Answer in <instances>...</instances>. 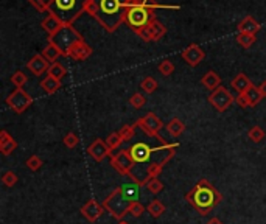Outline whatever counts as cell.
<instances>
[{"label":"cell","mask_w":266,"mask_h":224,"mask_svg":"<svg viewBox=\"0 0 266 224\" xmlns=\"http://www.w3.org/2000/svg\"><path fill=\"white\" fill-rule=\"evenodd\" d=\"M185 199L201 217H207L221 203L223 196L212 186V182H209L207 179H201L189 193H185Z\"/></svg>","instance_id":"6da1fadb"},{"label":"cell","mask_w":266,"mask_h":224,"mask_svg":"<svg viewBox=\"0 0 266 224\" xmlns=\"http://www.w3.org/2000/svg\"><path fill=\"white\" fill-rule=\"evenodd\" d=\"M97 6L95 18L100 25L109 33L119 30V27L124 22L126 16L128 0H93Z\"/></svg>","instance_id":"7a4b0ae2"},{"label":"cell","mask_w":266,"mask_h":224,"mask_svg":"<svg viewBox=\"0 0 266 224\" xmlns=\"http://www.w3.org/2000/svg\"><path fill=\"white\" fill-rule=\"evenodd\" d=\"M177 147H179V143H163L162 147L151 148L145 142H137L134 145H131L128 148V151L132 157V161L136 164L156 162V164L165 165L168 161H171V157L176 154Z\"/></svg>","instance_id":"3957f363"},{"label":"cell","mask_w":266,"mask_h":224,"mask_svg":"<svg viewBox=\"0 0 266 224\" xmlns=\"http://www.w3.org/2000/svg\"><path fill=\"white\" fill-rule=\"evenodd\" d=\"M89 0H54L50 11L64 23V25H72V23L86 13Z\"/></svg>","instance_id":"277c9868"},{"label":"cell","mask_w":266,"mask_h":224,"mask_svg":"<svg viewBox=\"0 0 266 224\" xmlns=\"http://www.w3.org/2000/svg\"><path fill=\"white\" fill-rule=\"evenodd\" d=\"M160 5H142V6H128L126 16H124V23L134 30L136 33L145 28L148 23L156 19V10Z\"/></svg>","instance_id":"5b68a950"},{"label":"cell","mask_w":266,"mask_h":224,"mask_svg":"<svg viewBox=\"0 0 266 224\" xmlns=\"http://www.w3.org/2000/svg\"><path fill=\"white\" fill-rule=\"evenodd\" d=\"M131 201H128L126 198H124L123 191H122V187H117L111 195H109L105 201H103V207L105 210L114 217L115 220L122 221L126 215H129V209H131Z\"/></svg>","instance_id":"8992f818"},{"label":"cell","mask_w":266,"mask_h":224,"mask_svg":"<svg viewBox=\"0 0 266 224\" xmlns=\"http://www.w3.org/2000/svg\"><path fill=\"white\" fill-rule=\"evenodd\" d=\"M80 41H83V36L73 28V25H64L58 33H54L53 36H49V42L56 45L62 52V56H67L69 50Z\"/></svg>","instance_id":"52a82bcc"},{"label":"cell","mask_w":266,"mask_h":224,"mask_svg":"<svg viewBox=\"0 0 266 224\" xmlns=\"http://www.w3.org/2000/svg\"><path fill=\"white\" fill-rule=\"evenodd\" d=\"M134 165H136V162L132 161L128 149H122L120 153H117L115 156H111V167L114 170L122 176H129V178L136 182L137 176L132 174V168H134Z\"/></svg>","instance_id":"ba28073f"},{"label":"cell","mask_w":266,"mask_h":224,"mask_svg":"<svg viewBox=\"0 0 266 224\" xmlns=\"http://www.w3.org/2000/svg\"><path fill=\"white\" fill-rule=\"evenodd\" d=\"M136 125L142 130L145 134H148L150 137H154V139H158L160 143H167L165 140H163V137H160V130L163 128V123H162V120L154 114V112H150V114H146L143 115L142 118H139Z\"/></svg>","instance_id":"9c48e42d"},{"label":"cell","mask_w":266,"mask_h":224,"mask_svg":"<svg viewBox=\"0 0 266 224\" xmlns=\"http://www.w3.org/2000/svg\"><path fill=\"white\" fill-rule=\"evenodd\" d=\"M6 105L10 109H13V112H16V114H22V112H25L33 105V97L23 89H16L13 93L8 95Z\"/></svg>","instance_id":"30bf717a"},{"label":"cell","mask_w":266,"mask_h":224,"mask_svg":"<svg viewBox=\"0 0 266 224\" xmlns=\"http://www.w3.org/2000/svg\"><path fill=\"white\" fill-rule=\"evenodd\" d=\"M139 37H142V41L145 42H156L160 41V39L167 35V27L160 23L158 19H154L153 22H150L145 28H142L140 31L136 33Z\"/></svg>","instance_id":"8fae6325"},{"label":"cell","mask_w":266,"mask_h":224,"mask_svg":"<svg viewBox=\"0 0 266 224\" xmlns=\"http://www.w3.org/2000/svg\"><path fill=\"white\" fill-rule=\"evenodd\" d=\"M233 101H235V98L232 97L231 92L226 89V87H218L216 91H213L209 95V103L218 112H224L226 109H229Z\"/></svg>","instance_id":"7c38bea8"},{"label":"cell","mask_w":266,"mask_h":224,"mask_svg":"<svg viewBox=\"0 0 266 224\" xmlns=\"http://www.w3.org/2000/svg\"><path fill=\"white\" fill-rule=\"evenodd\" d=\"M181 56H182V59L187 64H189L190 67H196L198 64L202 62V59L206 58V53H204V50H202L198 44H192V45L187 47V49L182 50Z\"/></svg>","instance_id":"4fadbf2b"},{"label":"cell","mask_w":266,"mask_h":224,"mask_svg":"<svg viewBox=\"0 0 266 224\" xmlns=\"http://www.w3.org/2000/svg\"><path fill=\"white\" fill-rule=\"evenodd\" d=\"M103 212H105V207L100 205L95 199H89V201L81 207V215L89 223H95Z\"/></svg>","instance_id":"5bb4252c"},{"label":"cell","mask_w":266,"mask_h":224,"mask_svg":"<svg viewBox=\"0 0 266 224\" xmlns=\"http://www.w3.org/2000/svg\"><path fill=\"white\" fill-rule=\"evenodd\" d=\"M88 153L95 159L97 162H103L107 156H112L111 149H109V147L106 145V142L101 139H97L90 143V147L88 148Z\"/></svg>","instance_id":"9a60e30c"},{"label":"cell","mask_w":266,"mask_h":224,"mask_svg":"<svg viewBox=\"0 0 266 224\" xmlns=\"http://www.w3.org/2000/svg\"><path fill=\"white\" fill-rule=\"evenodd\" d=\"M90 55H92V47L88 45V42H86L84 39L80 42H76L67 53L69 58L75 59V61H84V59H88Z\"/></svg>","instance_id":"2e32d148"},{"label":"cell","mask_w":266,"mask_h":224,"mask_svg":"<svg viewBox=\"0 0 266 224\" xmlns=\"http://www.w3.org/2000/svg\"><path fill=\"white\" fill-rule=\"evenodd\" d=\"M27 67H28V70H30L33 75L41 76L42 74H45V72L49 70L50 62L47 61L42 55H35L33 58H31V59L27 62Z\"/></svg>","instance_id":"e0dca14e"},{"label":"cell","mask_w":266,"mask_h":224,"mask_svg":"<svg viewBox=\"0 0 266 224\" xmlns=\"http://www.w3.org/2000/svg\"><path fill=\"white\" fill-rule=\"evenodd\" d=\"M16 148H18V142H16L5 130L0 131V151H2V154L10 156Z\"/></svg>","instance_id":"ac0fdd59"},{"label":"cell","mask_w":266,"mask_h":224,"mask_svg":"<svg viewBox=\"0 0 266 224\" xmlns=\"http://www.w3.org/2000/svg\"><path fill=\"white\" fill-rule=\"evenodd\" d=\"M64 27V23H62L56 16L54 14H49L47 16V18L42 20V28L47 31V33H49V36H53L54 33H58V31Z\"/></svg>","instance_id":"d6986e66"},{"label":"cell","mask_w":266,"mask_h":224,"mask_svg":"<svg viewBox=\"0 0 266 224\" xmlns=\"http://www.w3.org/2000/svg\"><path fill=\"white\" fill-rule=\"evenodd\" d=\"M260 30V23L257 22L252 16H246V18L238 23V33H248L255 35Z\"/></svg>","instance_id":"ffe728a7"},{"label":"cell","mask_w":266,"mask_h":224,"mask_svg":"<svg viewBox=\"0 0 266 224\" xmlns=\"http://www.w3.org/2000/svg\"><path fill=\"white\" fill-rule=\"evenodd\" d=\"M201 83H202V86L206 87V89H209V91H216L218 87H220V84H221V78H220V75L216 74V72H213V70H210V72H207V74L202 76V79H201Z\"/></svg>","instance_id":"44dd1931"},{"label":"cell","mask_w":266,"mask_h":224,"mask_svg":"<svg viewBox=\"0 0 266 224\" xmlns=\"http://www.w3.org/2000/svg\"><path fill=\"white\" fill-rule=\"evenodd\" d=\"M231 86L235 89L238 93H246L248 91H249V87L252 86V81L249 79L245 74H238L235 78L232 79V83H231Z\"/></svg>","instance_id":"7402d4cb"},{"label":"cell","mask_w":266,"mask_h":224,"mask_svg":"<svg viewBox=\"0 0 266 224\" xmlns=\"http://www.w3.org/2000/svg\"><path fill=\"white\" fill-rule=\"evenodd\" d=\"M120 187H122V191H123L124 198H126L128 201H131V203H137L139 201L140 187H142V186H139L137 182H134V184H124V186H120Z\"/></svg>","instance_id":"603a6c76"},{"label":"cell","mask_w":266,"mask_h":224,"mask_svg":"<svg viewBox=\"0 0 266 224\" xmlns=\"http://www.w3.org/2000/svg\"><path fill=\"white\" fill-rule=\"evenodd\" d=\"M41 87L44 89V92H47L49 95H53L61 89V81H58V79H54V78L47 75V78H44L41 81Z\"/></svg>","instance_id":"cb8c5ba5"},{"label":"cell","mask_w":266,"mask_h":224,"mask_svg":"<svg viewBox=\"0 0 266 224\" xmlns=\"http://www.w3.org/2000/svg\"><path fill=\"white\" fill-rule=\"evenodd\" d=\"M66 74H67V70H66V67L62 66L61 62H53V64H50L49 70H47V75L54 78V79H58V81H62V78L66 76Z\"/></svg>","instance_id":"d4e9b609"},{"label":"cell","mask_w":266,"mask_h":224,"mask_svg":"<svg viewBox=\"0 0 266 224\" xmlns=\"http://www.w3.org/2000/svg\"><path fill=\"white\" fill-rule=\"evenodd\" d=\"M42 56H44V58L47 59V61H49L50 64H53V62H56V59L59 58V56L62 55V52L58 49V47L56 45H53V44H47V47H45V49L42 50V53H41Z\"/></svg>","instance_id":"484cf974"},{"label":"cell","mask_w":266,"mask_h":224,"mask_svg":"<svg viewBox=\"0 0 266 224\" xmlns=\"http://www.w3.org/2000/svg\"><path fill=\"white\" fill-rule=\"evenodd\" d=\"M167 130L170 132V135H173V137H177V135H181L184 131H185V125L182 120H179V118H171L170 120V123L167 125Z\"/></svg>","instance_id":"4316f807"},{"label":"cell","mask_w":266,"mask_h":224,"mask_svg":"<svg viewBox=\"0 0 266 224\" xmlns=\"http://www.w3.org/2000/svg\"><path fill=\"white\" fill-rule=\"evenodd\" d=\"M146 210L151 217L159 218V217H162V213L165 212V205H163L162 201H159V199H153V201L146 205Z\"/></svg>","instance_id":"83f0119b"},{"label":"cell","mask_w":266,"mask_h":224,"mask_svg":"<svg viewBox=\"0 0 266 224\" xmlns=\"http://www.w3.org/2000/svg\"><path fill=\"white\" fill-rule=\"evenodd\" d=\"M245 95H246V98L249 100V105H251V108L259 105V103L262 101V98H263L260 91H259V86H254V84L249 87V91Z\"/></svg>","instance_id":"f1b7e54d"},{"label":"cell","mask_w":266,"mask_h":224,"mask_svg":"<svg viewBox=\"0 0 266 224\" xmlns=\"http://www.w3.org/2000/svg\"><path fill=\"white\" fill-rule=\"evenodd\" d=\"M162 170H163V165L160 164H150L146 168V178H145V182H143V187H145V184L150 181V179H154V178H159V174H162Z\"/></svg>","instance_id":"f546056e"},{"label":"cell","mask_w":266,"mask_h":224,"mask_svg":"<svg viewBox=\"0 0 266 224\" xmlns=\"http://www.w3.org/2000/svg\"><path fill=\"white\" fill-rule=\"evenodd\" d=\"M140 89H142L145 93L150 95L158 89V81H156L153 76H146V78L142 79V83H140Z\"/></svg>","instance_id":"4dcf8cb0"},{"label":"cell","mask_w":266,"mask_h":224,"mask_svg":"<svg viewBox=\"0 0 266 224\" xmlns=\"http://www.w3.org/2000/svg\"><path fill=\"white\" fill-rule=\"evenodd\" d=\"M255 35H248V33H238L237 35V42L245 47V49H249V47H252L254 42H255Z\"/></svg>","instance_id":"1f68e13d"},{"label":"cell","mask_w":266,"mask_h":224,"mask_svg":"<svg viewBox=\"0 0 266 224\" xmlns=\"http://www.w3.org/2000/svg\"><path fill=\"white\" fill-rule=\"evenodd\" d=\"M105 142H106V145L109 147V149H117V148L122 145L123 139L120 137L119 131H117V132H111V134H109Z\"/></svg>","instance_id":"d6a6232c"},{"label":"cell","mask_w":266,"mask_h":224,"mask_svg":"<svg viewBox=\"0 0 266 224\" xmlns=\"http://www.w3.org/2000/svg\"><path fill=\"white\" fill-rule=\"evenodd\" d=\"M136 128H137L136 123H134V125H124L123 128H120L119 134H120V137L123 139V142H128V140H131L132 137H134Z\"/></svg>","instance_id":"836d02e7"},{"label":"cell","mask_w":266,"mask_h":224,"mask_svg":"<svg viewBox=\"0 0 266 224\" xmlns=\"http://www.w3.org/2000/svg\"><path fill=\"white\" fill-rule=\"evenodd\" d=\"M248 137L251 139L252 142H255V143H260L263 139H265V131L262 130L260 126H252L251 130L248 131Z\"/></svg>","instance_id":"e575fe53"},{"label":"cell","mask_w":266,"mask_h":224,"mask_svg":"<svg viewBox=\"0 0 266 224\" xmlns=\"http://www.w3.org/2000/svg\"><path fill=\"white\" fill-rule=\"evenodd\" d=\"M145 187L148 188V191L153 195H158L160 193V191L163 190V184L158 179V178H154V179H150L146 184H145Z\"/></svg>","instance_id":"d590c367"},{"label":"cell","mask_w":266,"mask_h":224,"mask_svg":"<svg viewBox=\"0 0 266 224\" xmlns=\"http://www.w3.org/2000/svg\"><path fill=\"white\" fill-rule=\"evenodd\" d=\"M18 181H19V176L16 174L14 171H5L3 173V176H2V184L3 186H6V187H14L16 184H18Z\"/></svg>","instance_id":"8d00e7d4"},{"label":"cell","mask_w":266,"mask_h":224,"mask_svg":"<svg viewBox=\"0 0 266 224\" xmlns=\"http://www.w3.org/2000/svg\"><path fill=\"white\" fill-rule=\"evenodd\" d=\"M11 83L16 87H18V89H22V87L25 86V83H27V75L23 74V72H20V70L14 72L13 76H11Z\"/></svg>","instance_id":"74e56055"},{"label":"cell","mask_w":266,"mask_h":224,"mask_svg":"<svg viewBox=\"0 0 266 224\" xmlns=\"http://www.w3.org/2000/svg\"><path fill=\"white\" fill-rule=\"evenodd\" d=\"M158 70L160 72V74H162L163 76H170V75L175 72V64L171 62V61H168V59H165V61L159 62Z\"/></svg>","instance_id":"f35d334b"},{"label":"cell","mask_w":266,"mask_h":224,"mask_svg":"<svg viewBox=\"0 0 266 224\" xmlns=\"http://www.w3.org/2000/svg\"><path fill=\"white\" fill-rule=\"evenodd\" d=\"M129 105L132 108H136V109H140V108H143L146 105V98H145V95L143 93H134L132 97L129 98Z\"/></svg>","instance_id":"ab89813d"},{"label":"cell","mask_w":266,"mask_h":224,"mask_svg":"<svg viewBox=\"0 0 266 224\" xmlns=\"http://www.w3.org/2000/svg\"><path fill=\"white\" fill-rule=\"evenodd\" d=\"M62 143H64L67 148H75L78 143H80V137H78L75 132H67L66 137L62 139Z\"/></svg>","instance_id":"60d3db41"},{"label":"cell","mask_w":266,"mask_h":224,"mask_svg":"<svg viewBox=\"0 0 266 224\" xmlns=\"http://www.w3.org/2000/svg\"><path fill=\"white\" fill-rule=\"evenodd\" d=\"M27 164V167H28V170H31V171H37L39 168L42 167V159L39 157V156H31V157H28V161L25 162Z\"/></svg>","instance_id":"b9f144b4"},{"label":"cell","mask_w":266,"mask_h":224,"mask_svg":"<svg viewBox=\"0 0 266 224\" xmlns=\"http://www.w3.org/2000/svg\"><path fill=\"white\" fill-rule=\"evenodd\" d=\"M145 210H146L145 207L137 201V203H132V204H131L129 215H132V217H134V218H139V217H142Z\"/></svg>","instance_id":"7bdbcfd3"},{"label":"cell","mask_w":266,"mask_h":224,"mask_svg":"<svg viewBox=\"0 0 266 224\" xmlns=\"http://www.w3.org/2000/svg\"><path fill=\"white\" fill-rule=\"evenodd\" d=\"M142 5H158L154 0H128V6H142Z\"/></svg>","instance_id":"ee69618b"},{"label":"cell","mask_w":266,"mask_h":224,"mask_svg":"<svg viewBox=\"0 0 266 224\" xmlns=\"http://www.w3.org/2000/svg\"><path fill=\"white\" fill-rule=\"evenodd\" d=\"M237 105L240 108H251V105H249V100L246 98V95L245 93H238V97H237Z\"/></svg>","instance_id":"f6af8a7d"},{"label":"cell","mask_w":266,"mask_h":224,"mask_svg":"<svg viewBox=\"0 0 266 224\" xmlns=\"http://www.w3.org/2000/svg\"><path fill=\"white\" fill-rule=\"evenodd\" d=\"M28 2L33 5L37 11H41V13H45V10H44V0H28Z\"/></svg>","instance_id":"bcb514c9"},{"label":"cell","mask_w":266,"mask_h":224,"mask_svg":"<svg viewBox=\"0 0 266 224\" xmlns=\"http://www.w3.org/2000/svg\"><path fill=\"white\" fill-rule=\"evenodd\" d=\"M259 91H260V93H262V97L265 98V97H266V79L259 86Z\"/></svg>","instance_id":"7dc6e473"},{"label":"cell","mask_w":266,"mask_h":224,"mask_svg":"<svg viewBox=\"0 0 266 224\" xmlns=\"http://www.w3.org/2000/svg\"><path fill=\"white\" fill-rule=\"evenodd\" d=\"M207 224H223V223H221L220 220H218V218H212V220H210Z\"/></svg>","instance_id":"c3c4849f"},{"label":"cell","mask_w":266,"mask_h":224,"mask_svg":"<svg viewBox=\"0 0 266 224\" xmlns=\"http://www.w3.org/2000/svg\"><path fill=\"white\" fill-rule=\"evenodd\" d=\"M119 224H129V223H126V221H123V220H122V221H119Z\"/></svg>","instance_id":"681fc988"}]
</instances>
